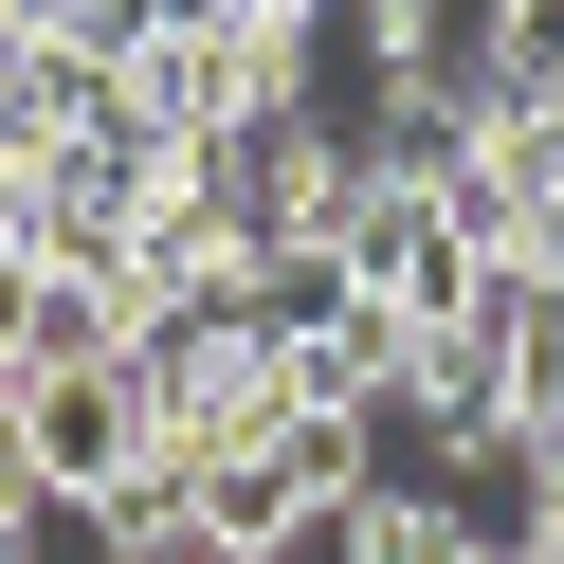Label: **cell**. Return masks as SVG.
Here are the masks:
<instances>
[{
	"instance_id": "cell-1",
	"label": "cell",
	"mask_w": 564,
	"mask_h": 564,
	"mask_svg": "<svg viewBox=\"0 0 564 564\" xmlns=\"http://www.w3.org/2000/svg\"><path fill=\"white\" fill-rule=\"evenodd\" d=\"M183 455H200V528L256 546V564L328 546V510L365 491V419H346V401H273V382L219 419V437H183Z\"/></svg>"
},
{
	"instance_id": "cell-2",
	"label": "cell",
	"mask_w": 564,
	"mask_h": 564,
	"mask_svg": "<svg viewBox=\"0 0 564 564\" xmlns=\"http://www.w3.org/2000/svg\"><path fill=\"white\" fill-rule=\"evenodd\" d=\"M0 401H19V455H37V491H55V510L164 437V419H147V382H128V346H110V365H19Z\"/></svg>"
},
{
	"instance_id": "cell-3",
	"label": "cell",
	"mask_w": 564,
	"mask_h": 564,
	"mask_svg": "<svg viewBox=\"0 0 564 564\" xmlns=\"http://www.w3.org/2000/svg\"><path fill=\"white\" fill-rule=\"evenodd\" d=\"M74 528H91L110 564H183V546H200V455H183V437H147L128 474H91V491H74Z\"/></svg>"
},
{
	"instance_id": "cell-4",
	"label": "cell",
	"mask_w": 564,
	"mask_h": 564,
	"mask_svg": "<svg viewBox=\"0 0 564 564\" xmlns=\"http://www.w3.org/2000/svg\"><path fill=\"white\" fill-rule=\"evenodd\" d=\"M183 564H256V546H219V528H200V546H183Z\"/></svg>"
}]
</instances>
